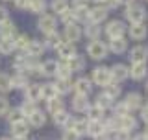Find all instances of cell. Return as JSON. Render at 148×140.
Masks as SVG:
<instances>
[{
    "mask_svg": "<svg viewBox=\"0 0 148 140\" xmlns=\"http://www.w3.org/2000/svg\"><path fill=\"white\" fill-rule=\"evenodd\" d=\"M87 55L91 59H95V61H102V59L108 57V46H106V43L95 39L87 44Z\"/></svg>",
    "mask_w": 148,
    "mask_h": 140,
    "instance_id": "6da1fadb",
    "label": "cell"
},
{
    "mask_svg": "<svg viewBox=\"0 0 148 140\" xmlns=\"http://www.w3.org/2000/svg\"><path fill=\"white\" fill-rule=\"evenodd\" d=\"M126 18L132 24H139V22H145L146 18V9L141 4H128L126 6Z\"/></svg>",
    "mask_w": 148,
    "mask_h": 140,
    "instance_id": "7a4b0ae2",
    "label": "cell"
},
{
    "mask_svg": "<svg viewBox=\"0 0 148 140\" xmlns=\"http://www.w3.org/2000/svg\"><path fill=\"white\" fill-rule=\"evenodd\" d=\"M95 85L98 87H106L111 83V74H109V68L108 67H96L92 70V81Z\"/></svg>",
    "mask_w": 148,
    "mask_h": 140,
    "instance_id": "3957f363",
    "label": "cell"
},
{
    "mask_svg": "<svg viewBox=\"0 0 148 140\" xmlns=\"http://www.w3.org/2000/svg\"><path fill=\"white\" fill-rule=\"evenodd\" d=\"M109 9L104 6H96L92 9H87V22H92V24H100L108 18Z\"/></svg>",
    "mask_w": 148,
    "mask_h": 140,
    "instance_id": "277c9868",
    "label": "cell"
},
{
    "mask_svg": "<svg viewBox=\"0 0 148 140\" xmlns=\"http://www.w3.org/2000/svg\"><path fill=\"white\" fill-rule=\"evenodd\" d=\"M63 35H65V41L67 43H78V41L82 39V35H83V31H82V28L76 24V22H71V24H65V31H63Z\"/></svg>",
    "mask_w": 148,
    "mask_h": 140,
    "instance_id": "5b68a950",
    "label": "cell"
},
{
    "mask_svg": "<svg viewBox=\"0 0 148 140\" xmlns=\"http://www.w3.org/2000/svg\"><path fill=\"white\" fill-rule=\"evenodd\" d=\"M56 26H58L56 17L54 15H48V13H43L41 18H39V22H37V28H39L45 35L50 33V31H56Z\"/></svg>",
    "mask_w": 148,
    "mask_h": 140,
    "instance_id": "8992f818",
    "label": "cell"
},
{
    "mask_svg": "<svg viewBox=\"0 0 148 140\" xmlns=\"http://www.w3.org/2000/svg\"><path fill=\"white\" fill-rule=\"evenodd\" d=\"M130 61L132 63H146L148 61V46L137 44L130 50Z\"/></svg>",
    "mask_w": 148,
    "mask_h": 140,
    "instance_id": "52a82bcc",
    "label": "cell"
},
{
    "mask_svg": "<svg viewBox=\"0 0 148 140\" xmlns=\"http://www.w3.org/2000/svg\"><path fill=\"white\" fill-rule=\"evenodd\" d=\"M124 33H126V26H124L122 20H111L106 26V35L109 39H113V37H124Z\"/></svg>",
    "mask_w": 148,
    "mask_h": 140,
    "instance_id": "ba28073f",
    "label": "cell"
},
{
    "mask_svg": "<svg viewBox=\"0 0 148 140\" xmlns=\"http://www.w3.org/2000/svg\"><path fill=\"white\" fill-rule=\"evenodd\" d=\"M128 74H130L132 79L141 81V79H145L146 74H148V65L146 63H132V67H128Z\"/></svg>",
    "mask_w": 148,
    "mask_h": 140,
    "instance_id": "9c48e42d",
    "label": "cell"
},
{
    "mask_svg": "<svg viewBox=\"0 0 148 140\" xmlns=\"http://www.w3.org/2000/svg\"><path fill=\"white\" fill-rule=\"evenodd\" d=\"M109 74H111V81L113 83H122L124 79H128L130 77V74H128V67L126 65H113V67L109 68Z\"/></svg>",
    "mask_w": 148,
    "mask_h": 140,
    "instance_id": "30bf717a",
    "label": "cell"
},
{
    "mask_svg": "<svg viewBox=\"0 0 148 140\" xmlns=\"http://www.w3.org/2000/svg\"><path fill=\"white\" fill-rule=\"evenodd\" d=\"M72 88L76 90V94L89 96L91 90H92V83H91V79H87V77H78L76 81L72 83Z\"/></svg>",
    "mask_w": 148,
    "mask_h": 140,
    "instance_id": "8fae6325",
    "label": "cell"
},
{
    "mask_svg": "<svg viewBox=\"0 0 148 140\" xmlns=\"http://www.w3.org/2000/svg\"><path fill=\"white\" fill-rule=\"evenodd\" d=\"M108 50H109V52H113V54H124L128 50L126 37H113V39H109Z\"/></svg>",
    "mask_w": 148,
    "mask_h": 140,
    "instance_id": "7c38bea8",
    "label": "cell"
},
{
    "mask_svg": "<svg viewBox=\"0 0 148 140\" xmlns=\"http://www.w3.org/2000/svg\"><path fill=\"white\" fill-rule=\"evenodd\" d=\"M115 118H117V127L120 131H132L137 125V120L132 114H122V116H115Z\"/></svg>",
    "mask_w": 148,
    "mask_h": 140,
    "instance_id": "4fadbf2b",
    "label": "cell"
},
{
    "mask_svg": "<svg viewBox=\"0 0 148 140\" xmlns=\"http://www.w3.org/2000/svg\"><path fill=\"white\" fill-rule=\"evenodd\" d=\"M122 103L128 107L130 113H132V111H137L139 107L143 105V96L139 94V92H130V94L122 100Z\"/></svg>",
    "mask_w": 148,
    "mask_h": 140,
    "instance_id": "5bb4252c",
    "label": "cell"
},
{
    "mask_svg": "<svg viewBox=\"0 0 148 140\" xmlns=\"http://www.w3.org/2000/svg\"><path fill=\"white\" fill-rule=\"evenodd\" d=\"M15 35H17V28H15V24H13L11 20H6V22L0 24V39L13 41V39H15Z\"/></svg>",
    "mask_w": 148,
    "mask_h": 140,
    "instance_id": "9a60e30c",
    "label": "cell"
},
{
    "mask_svg": "<svg viewBox=\"0 0 148 140\" xmlns=\"http://www.w3.org/2000/svg\"><path fill=\"white\" fill-rule=\"evenodd\" d=\"M26 122H28V125H30V127H43L45 122H46V114L43 113V111L35 109L32 114L26 116Z\"/></svg>",
    "mask_w": 148,
    "mask_h": 140,
    "instance_id": "2e32d148",
    "label": "cell"
},
{
    "mask_svg": "<svg viewBox=\"0 0 148 140\" xmlns=\"http://www.w3.org/2000/svg\"><path fill=\"white\" fill-rule=\"evenodd\" d=\"M128 33H130V37H132L133 41H143L148 35V28L143 24V22H139V24H132L128 28Z\"/></svg>",
    "mask_w": 148,
    "mask_h": 140,
    "instance_id": "e0dca14e",
    "label": "cell"
},
{
    "mask_svg": "<svg viewBox=\"0 0 148 140\" xmlns=\"http://www.w3.org/2000/svg\"><path fill=\"white\" fill-rule=\"evenodd\" d=\"M24 96H26L28 101H34V103H37L39 100H43V96H41V85L30 83V85L24 88Z\"/></svg>",
    "mask_w": 148,
    "mask_h": 140,
    "instance_id": "ac0fdd59",
    "label": "cell"
},
{
    "mask_svg": "<svg viewBox=\"0 0 148 140\" xmlns=\"http://www.w3.org/2000/svg\"><path fill=\"white\" fill-rule=\"evenodd\" d=\"M46 50V46L43 41H37V39H32L30 44H28L26 48V54L30 55V57H39V55H43V52Z\"/></svg>",
    "mask_w": 148,
    "mask_h": 140,
    "instance_id": "d6986e66",
    "label": "cell"
},
{
    "mask_svg": "<svg viewBox=\"0 0 148 140\" xmlns=\"http://www.w3.org/2000/svg\"><path fill=\"white\" fill-rule=\"evenodd\" d=\"M56 50H58L59 57H61L63 61H69L72 55H76V48H74V44L72 43H67V41H63V43L59 44Z\"/></svg>",
    "mask_w": 148,
    "mask_h": 140,
    "instance_id": "ffe728a7",
    "label": "cell"
},
{
    "mask_svg": "<svg viewBox=\"0 0 148 140\" xmlns=\"http://www.w3.org/2000/svg\"><path fill=\"white\" fill-rule=\"evenodd\" d=\"M46 111H48L52 116L58 114V113H61V111H65V101L59 96L52 98V100H46Z\"/></svg>",
    "mask_w": 148,
    "mask_h": 140,
    "instance_id": "44dd1931",
    "label": "cell"
},
{
    "mask_svg": "<svg viewBox=\"0 0 148 140\" xmlns=\"http://www.w3.org/2000/svg\"><path fill=\"white\" fill-rule=\"evenodd\" d=\"M11 133H13V137H15V138L28 137V133H30V125H28L26 120H18V122L11 124Z\"/></svg>",
    "mask_w": 148,
    "mask_h": 140,
    "instance_id": "7402d4cb",
    "label": "cell"
},
{
    "mask_svg": "<svg viewBox=\"0 0 148 140\" xmlns=\"http://www.w3.org/2000/svg\"><path fill=\"white\" fill-rule=\"evenodd\" d=\"M91 107L89 100H87V96H82V94H76L72 100V109L76 111V113H87V109Z\"/></svg>",
    "mask_w": 148,
    "mask_h": 140,
    "instance_id": "603a6c76",
    "label": "cell"
},
{
    "mask_svg": "<svg viewBox=\"0 0 148 140\" xmlns=\"http://www.w3.org/2000/svg\"><path fill=\"white\" fill-rule=\"evenodd\" d=\"M67 63V67L71 68V72H80V70H83L85 68V59L82 57V55H72L71 59H69V61H65Z\"/></svg>",
    "mask_w": 148,
    "mask_h": 140,
    "instance_id": "cb8c5ba5",
    "label": "cell"
},
{
    "mask_svg": "<svg viewBox=\"0 0 148 140\" xmlns=\"http://www.w3.org/2000/svg\"><path fill=\"white\" fill-rule=\"evenodd\" d=\"M106 133L104 131V120H89V125H87V135L95 138L96 135Z\"/></svg>",
    "mask_w": 148,
    "mask_h": 140,
    "instance_id": "d4e9b609",
    "label": "cell"
},
{
    "mask_svg": "<svg viewBox=\"0 0 148 140\" xmlns=\"http://www.w3.org/2000/svg\"><path fill=\"white\" fill-rule=\"evenodd\" d=\"M54 122L58 127H71L72 125V118H71V114L67 113V111H61V113H58V114H54Z\"/></svg>",
    "mask_w": 148,
    "mask_h": 140,
    "instance_id": "484cf974",
    "label": "cell"
},
{
    "mask_svg": "<svg viewBox=\"0 0 148 140\" xmlns=\"http://www.w3.org/2000/svg\"><path fill=\"white\" fill-rule=\"evenodd\" d=\"M61 43H63V37L59 35L58 31H50V33H46V39H45V46H46V48H58Z\"/></svg>",
    "mask_w": 148,
    "mask_h": 140,
    "instance_id": "4316f807",
    "label": "cell"
},
{
    "mask_svg": "<svg viewBox=\"0 0 148 140\" xmlns=\"http://www.w3.org/2000/svg\"><path fill=\"white\" fill-rule=\"evenodd\" d=\"M58 61H54V59H48V61L41 63V76H54L56 70H58Z\"/></svg>",
    "mask_w": 148,
    "mask_h": 140,
    "instance_id": "83f0119b",
    "label": "cell"
},
{
    "mask_svg": "<svg viewBox=\"0 0 148 140\" xmlns=\"http://www.w3.org/2000/svg\"><path fill=\"white\" fill-rule=\"evenodd\" d=\"M28 85H30V79H28L26 74L17 72V76L11 77V88H26Z\"/></svg>",
    "mask_w": 148,
    "mask_h": 140,
    "instance_id": "f1b7e54d",
    "label": "cell"
},
{
    "mask_svg": "<svg viewBox=\"0 0 148 140\" xmlns=\"http://www.w3.org/2000/svg\"><path fill=\"white\" fill-rule=\"evenodd\" d=\"M28 9H30L32 13L43 15L46 11V0H30V2H28Z\"/></svg>",
    "mask_w": 148,
    "mask_h": 140,
    "instance_id": "f546056e",
    "label": "cell"
},
{
    "mask_svg": "<svg viewBox=\"0 0 148 140\" xmlns=\"http://www.w3.org/2000/svg\"><path fill=\"white\" fill-rule=\"evenodd\" d=\"M83 33L87 35V39L89 41H95V39H98L100 33H102V30H100V26L98 24H92V22H87V26H85V31Z\"/></svg>",
    "mask_w": 148,
    "mask_h": 140,
    "instance_id": "4dcf8cb0",
    "label": "cell"
},
{
    "mask_svg": "<svg viewBox=\"0 0 148 140\" xmlns=\"http://www.w3.org/2000/svg\"><path fill=\"white\" fill-rule=\"evenodd\" d=\"M56 90H58V94H69V92L72 90V83L71 79H58V81L54 83Z\"/></svg>",
    "mask_w": 148,
    "mask_h": 140,
    "instance_id": "1f68e13d",
    "label": "cell"
},
{
    "mask_svg": "<svg viewBox=\"0 0 148 140\" xmlns=\"http://www.w3.org/2000/svg\"><path fill=\"white\" fill-rule=\"evenodd\" d=\"M30 41L32 39L28 35H15V39H13V46H15V50H22V52H26Z\"/></svg>",
    "mask_w": 148,
    "mask_h": 140,
    "instance_id": "d6a6232c",
    "label": "cell"
},
{
    "mask_svg": "<svg viewBox=\"0 0 148 140\" xmlns=\"http://www.w3.org/2000/svg\"><path fill=\"white\" fill-rule=\"evenodd\" d=\"M41 96H43V100H52V98L59 96V94L56 90L54 83H48V85H41Z\"/></svg>",
    "mask_w": 148,
    "mask_h": 140,
    "instance_id": "836d02e7",
    "label": "cell"
},
{
    "mask_svg": "<svg viewBox=\"0 0 148 140\" xmlns=\"http://www.w3.org/2000/svg\"><path fill=\"white\" fill-rule=\"evenodd\" d=\"M95 105H98V107H102V109H111V107L115 105V100H111V98L108 96V94H104L102 92L100 96H96V101H95Z\"/></svg>",
    "mask_w": 148,
    "mask_h": 140,
    "instance_id": "e575fe53",
    "label": "cell"
},
{
    "mask_svg": "<svg viewBox=\"0 0 148 140\" xmlns=\"http://www.w3.org/2000/svg\"><path fill=\"white\" fill-rule=\"evenodd\" d=\"M71 74H72V72H71V68H69V67H67V63L63 61V63H59V65H58V70H56L54 76L58 77V79H71Z\"/></svg>",
    "mask_w": 148,
    "mask_h": 140,
    "instance_id": "d590c367",
    "label": "cell"
},
{
    "mask_svg": "<svg viewBox=\"0 0 148 140\" xmlns=\"http://www.w3.org/2000/svg\"><path fill=\"white\" fill-rule=\"evenodd\" d=\"M87 125H89V120H72L71 127L82 137V135H87Z\"/></svg>",
    "mask_w": 148,
    "mask_h": 140,
    "instance_id": "8d00e7d4",
    "label": "cell"
},
{
    "mask_svg": "<svg viewBox=\"0 0 148 140\" xmlns=\"http://www.w3.org/2000/svg\"><path fill=\"white\" fill-rule=\"evenodd\" d=\"M50 7H52V11L56 13V15H61L63 11L69 9V2H67V0H52Z\"/></svg>",
    "mask_w": 148,
    "mask_h": 140,
    "instance_id": "74e56055",
    "label": "cell"
},
{
    "mask_svg": "<svg viewBox=\"0 0 148 140\" xmlns=\"http://www.w3.org/2000/svg\"><path fill=\"white\" fill-rule=\"evenodd\" d=\"M104 94H108L111 100H117V98L120 96V85L111 81L109 85H106V92H104Z\"/></svg>",
    "mask_w": 148,
    "mask_h": 140,
    "instance_id": "f35d334b",
    "label": "cell"
},
{
    "mask_svg": "<svg viewBox=\"0 0 148 140\" xmlns=\"http://www.w3.org/2000/svg\"><path fill=\"white\" fill-rule=\"evenodd\" d=\"M87 114H89L87 120H102V118H104V109L98 107V105L89 107V109H87Z\"/></svg>",
    "mask_w": 148,
    "mask_h": 140,
    "instance_id": "ab89813d",
    "label": "cell"
},
{
    "mask_svg": "<svg viewBox=\"0 0 148 140\" xmlns=\"http://www.w3.org/2000/svg\"><path fill=\"white\" fill-rule=\"evenodd\" d=\"M11 90V76H8V74H2L0 72V92H9Z\"/></svg>",
    "mask_w": 148,
    "mask_h": 140,
    "instance_id": "60d3db41",
    "label": "cell"
},
{
    "mask_svg": "<svg viewBox=\"0 0 148 140\" xmlns=\"http://www.w3.org/2000/svg\"><path fill=\"white\" fill-rule=\"evenodd\" d=\"M6 118H8L9 124H15V122H18V120H24V116H22V113L18 111V107H17V109H9L8 111Z\"/></svg>",
    "mask_w": 148,
    "mask_h": 140,
    "instance_id": "b9f144b4",
    "label": "cell"
},
{
    "mask_svg": "<svg viewBox=\"0 0 148 140\" xmlns=\"http://www.w3.org/2000/svg\"><path fill=\"white\" fill-rule=\"evenodd\" d=\"M15 50V46H13V41H0V54H4V55H9Z\"/></svg>",
    "mask_w": 148,
    "mask_h": 140,
    "instance_id": "7bdbcfd3",
    "label": "cell"
},
{
    "mask_svg": "<svg viewBox=\"0 0 148 140\" xmlns=\"http://www.w3.org/2000/svg\"><path fill=\"white\" fill-rule=\"evenodd\" d=\"M18 111L22 113V116H28V114H32V113L35 111V103H34V101H28V100H26L24 103L18 107Z\"/></svg>",
    "mask_w": 148,
    "mask_h": 140,
    "instance_id": "ee69618b",
    "label": "cell"
},
{
    "mask_svg": "<svg viewBox=\"0 0 148 140\" xmlns=\"http://www.w3.org/2000/svg\"><path fill=\"white\" fill-rule=\"evenodd\" d=\"M61 140H80V135H78L76 131H74L72 127H65Z\"/></svg>",
    "mask_w": 148,
    "mask_h": 140,
    "instance_id": "f6af8a7d",
    "label": "cell"
},
{
    "mask_svg": "<svg viewBox=\"0 0 148 140\" xmlns=\"http://www.w3.org/2000/svg\"><path fill=\"white\" fill-rule=\"evenodd\" d=\"M59 17H61V20L65 22V24H71V22H74V9L69 7L67 11H63Z\"/></svg>",
    "mask_w": 148,
    "mask_h": 140,
    "instance_id": "bcb514c9",
    "label": "cell"
},
{
    "mask_svg": "<svg viewBox=\"0 0 148 140\" xmlns=\"http://www.w3.org/2000/svg\"><path fill=\"white\" fill-rule=\"evenodd\" d=\"M113 111H115V116H122V114H130L128 107L124 103H119V105H113Z\"/></svg>",
    "mask_w": 148,
    "mask_h": 140,
    "instance_id": "7dc6e473",
    "label": "cell"
},
{
    "mask_svg": "<svg viewBox=\"0 0 148 140\" xmlns=\"http://www.w3.org/2000/svg\"><path fill=\"white\" fill-rule=\"evenodd\" d=\"M91 0H72V7L74 9H89Z\"/></svg>",
    "mask_w": 148,
    "mask_h": 140,
    "instance_id": "c3c4849f",
    "label": "cell"
},
{
    "mask_svg": "<svg viewBox=\"0 0 148 140\" xmlns=\"http://www.w3.org/2000/svg\"><path fill=\"white\" fill-rule=\"evenodd\" d=\"M8 111H9V101L4 96H0V116H6Z\"/></svg>",
    "mask_w": 148,
    "mask_h": 140,
    "instance_id": "681fc988",
    "label": "cell"
},
{
    "mask_svg": "<svg viewBox=\"0 0 148 140\" xmlns=\"http://www.w3.org/2000/svg\"><path fill=\"white\" fill-rule=\"evenodd\" d=\"M115 140H132L130 137V131H115Z\"/></svg>",
    "mask_w": 148,
    "mask_h": 140,
    "instance_id": "f907efd6",
    "label": "cell"
},
{
    "mask_svg": "<svg viewBox=\"0 0 148 140\" xmlns=\"http://www.w3.org/2000/svg\"><path fill=\"white\" fill-rule=\"evenodd\" d=\"M102 4H104V7H108L109 11H111V9H115V7H119V6H120V4H119V0H104Z\"/></svg>",
    "mask_w": 148,
    "mask_h": 140,
    "instance_id": "816d5d0a",
    "label": "cell"
},
{
    "mask_svg": "<svg viewBox=\"0 0 148 140\" xmlns=\"http://www.w3.org/2000/svg\"><path fill=\"white\" fill-rule=\"evenodd\" d=\"M6 20H9V13H8V9L4 6H0V24L6 22Z\"/></svg>",
    "mask_w": 148,
    "mask_h": 140,
    "instance_id": "f5cc1de1",
    "label": "cell"
},
{
    "mask_svg": "<svg viewBox=\"0 0 148 140\" xmlns=\"http://www.w3.org/2000/svg\"><path fill=\"white\" fill-rule=\"evenodd\" d=\"M13 2H15V6L18 9H28V2L30 0H13Z\"/></svg>",
    "mask_w": 148,
    "mask_h": 140,
    "instance_id": "db71d44e",
    "label": "cell"
},
{
    "mask_svg": "<svg viewBox=\"0 0 148 140\" xmlns=\"http://www.w3.org/2000/svg\"><path fill=\"white\" fill-rule=\"evenodd\" d=\"M141 120H143L145 124H148V107H145V109L141 111Z\"/></svg>",
    "mask_w": 148,
    "mask_h": 140,
    "instance_id": "11a10c76",
    "label": "cell"
},
{
    "mask_svg": "<svg viewBox=\"0 0 148 140\" xmlns=\"http://www.w3.org/2000/svg\"><path fill=\"white\" fill-rule=\"evenodd\" d=\"M95 140H111V138H109L108 133H100V135H96V137H95Z\"/></svg>",
    "mask_w": 148,
    "mask_h": 140,
    "instance_id": "9f6ffc18",
    "label": "cell"
},
{
    "mask_svg": "<svg viewBox=\"0 0 148 140\" xmlns=\"http://www.w3.org/2000/svg\"><path fill=\"white\" fill-rule=\"evenodd\" d=\"M133 140H148V137H146L145 133H143V135H137V137L133 138Z\"/></svg>",
    "mask_w": 148,
    "mask_h": 140,
    "instance_id": "6f0895ef",
    "label": "cell"
},
{
    "mask_svg": "<svg viewBox=\"0 0 148 140\" xmlns=\"http://www.w3.org/2000/svg\"><path fill=\"white\" fill-rule=\"evenodd\" d=\"M133 2V0H119V4H126V6H128V4H132Z\"/></svg>",
    "mask_w": 148,
    "mask_h": 140,
    "instance_id": "680465c9",
    "label": "cell"
},
{
    "mask_svg": "<svg viewBox=\"0 0 148 140\" xmlns=\"http://www.w3.org/2000/svg\"><path fill=\"white\" fill-rule=\"evenodd\" d=\"M15 140H28L26 137H18V138H15Z\"/></svg>",
    "mask_w": 148,
    "mask_h": 140,
    "instance_id": "91938a15",
    "label": "cell"
},
{
    "mask_svg": "<svg viewBox=\"0 0 148 140\" xmlns=\"http://www.w3.org/2000/svg\"><path fill=\"white\" fill-rule=\"evenodd\" d=\"M145 135H146V137H148V124H146V129H145Z\"/></svg>",
    "mask_w": 148,
    "mask_h": 140,
    "instance_id": "94428289",
    "label": "cell"
},
{
    "mask_svg": "<svg viewBox=\"0 0 148 140\" xmlns=\"http://www.w3.org/2000/svg\"><path fill=\"white\" fill-rule=\"evenodd\" d=\"M92 2H98V4H102V2H104V0H92Z\"/></svg>",
    "mask_w": 148,
    "mask_h": 140,
    "instance_id": "6125c7cd",
    "label": "cell"
},
{
    "mask_svg": "<svg viewBox=\"0 0 148 140\" xmlns=\"http://www.w3.org/2000/svg\"><path fill=\"white\" fill-rule=\"evenodd\" d=\"M0 140H9V138H0Z\"/></svg>",
    "mask_w": 148,
    "mask_h": 140,
    "instance_id": "be15d7a7",
    "label": "cell"
},
{
    "mask_svg": "<svg viewBox=\"0 0 148 140\" xmlns=\"http://www.w3.org/2000/svg\"><path fill=\"white\" fill-rule=\"evenodd\" d=\"M146 88H148V81H146Z\"/></svg>",
    "mask_w": 148,
    "mask_h": 140,
    "instance_id": "e7e4bbea",
    "label": "cell"
}]
</instances>
